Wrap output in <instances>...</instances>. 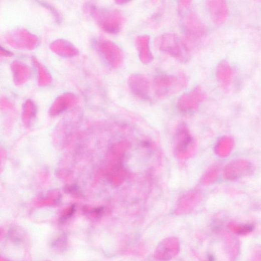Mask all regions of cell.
<instances>
[{
  "mask_svg": "<svg viewBox=\"0 0 261 261\" xmlns=\"http://www.w3.org/2000/svg\"><path fill=\"white\" fill-rule=\"evenodd\" d=\"M159 50L168 54L179 62L185 63L190 59V47L185 40L174 34H166L159 37L155 41Z\"/></svg>",
  "mask_w": 261,
  "mask_h": 261,
  "instance_id": "1",
  "label": "cell"
},
{
  "mask_svg": "<svg viewBox=\"0 0 261 261\" xmlns=\"http://www.w3.org/2000/svg\"><path fill=\"white\" fill-rule=\"evenodd\" d=\"M188 78L183 73L176 75H161L154 81V91L159 97H165L176 94L185 88Z\"/></svg>",
  "mask_w": 261,
  "mask_h": 261,
  "instance_id": "2",
  "label": "cell"
},
{
  "mask_svg": "<svg viewBox=\"0 0 261 261\" xmlns=\"http://www.w3.org/2000/svg\"><path fill=\"white\" fill-rule=\"evenodd\" d=\"M187 9H179V11H185L180 13L183 18V27L185 34V41L189 43H195L201 40L206 34V27L200 17L193 11H188ZM190 46V45H189Z\"/></svg>",
  "mask_w": 261,
  "mask_h": 261,
  "instance_id": "3",
  "label": "cell"
},
{
  "mask_svg": "<svg viewBox=\"0 0 261 261\" xmlns=\"http://www.w3.org/2000/svg\"><path fill=\"white\" fill-rule=\"evenodd\" d=\"M252 166L248 161L239 159L227 164L224 170V177L228 180H235L248 175Z\"/></svg>",
  "mask_w": 261,
  "mask_h": 261,
  "instance_id": "4",
  "label": "cell"
},
{
  "mask_svg": "<svg viewBox=\"0 0 261 261\" xmlns=\"http://www.w3.org/2000/svg\"><path fill=\"white\" fill-rule=\"evenodd\" d=\"M206 96V93L202 87H195L190 91L182 95L179 100V107L184 111L197 108L205 100Z\"/></svg>",
  "mask_w": 261,
  "mask_h": 261,
  "instance_id": "5",
  "label": "cell"
},
{
  "mask_svg": "<svg viewBox=\"0 0 261 261\" xmlns=\"http://www.w3.org/2000/svg\"><path fill=\"white\" fill-rule=\"evenodd\" d=\"M130 91L142 99H148L151 83L147 77L142 74H134L129 76L128 81Z\"/></svg>",
  "mask_w": 261,
  "mask_h": 261,
  "instance_id": "6",
  "label": "cell"
},
{
  "mask_svg": "<svg viewBox=\"0 0 261 261\" xmlns=\"http://www.w3.org/2000/svg\"><path fill=\"white\" fill-rule=\"evenodd\" d=\"M207 6L214 23L218 26L223 24L228 16V6L223 0H212L207 3Z\"/></svg>",
  "mask_w": 261,
  "mask_h": 261,
  "instance_id": "7",
  "label": "cell"
},
{
  "mask_svg": "<svg viewBox=\"0 0 261 261\" xmlns=\"http://www.w3.org/2000/svg\"><path fill=\"white\" fill-rule=\"evenodd\" d=\"M179 244L175 238H169L161 242L157 248L156 257L161 260H168L178 253Z\"/></svg>",
  "mask_w": 261,
  "mask_h": 261,
  "instance_id": "8",
  "label": "cell"
},
{
  "mask_svg": "<svg viewBox=\"0 0 261 261\" xmlns=\"http://www.w3.org/2000/svg\"><path fill=\"white\" fill-rule=\"evenodd\" d=\"M140 58L145 64H148L153 60V56L150 49V39L148 36H139L136 40Z\"/></svg>",
  "mask_w": 261,
  "mask_h": 261,
  "instance_id": "9",
  "label": "cell"
},
{
  "mask_svg": "<svg viewBox=\"0 0 261 261\" xmlns=\"http://www.w3.org/2000/svg\"><path fill=\"white\" fill-rule=\"evenodd\" d=\"M216 76L217 81L224 88L231 84L233 77V70L227 61H221L216 68Z\"/></svg>",
  "mask_w": 261,
  "mask_h": 261,
  "instance_id": "10",
  "label": "cell"
},
{
  "mask_svg": "<svg viewBox=\"0 0 261 261\" xmlns=\"http://www.w3.org/2000/svg\"><path fill=\"white\" fill-rule=\"evenodd\" d=\"M105 49L107 57L113 66H119L123 60V54L121 50L111 43L106 44Z\"/></svg>",
  "mask_w": 261,
  "mask_h": 261,
  "instance_id": "11",
  "label": "cell"
},
{
  "mask_svg": "<svg viewBox=\"0 0 261 261\" xmlns=\"http://www.w3.org/2000/svg\"><path fill=\"white\" fill-rule=\"evenodd\" d=\"M234 146L233 139L229 137H225L219 142L217 148V153L222 157H226L229 155L233 150Z\"/></svg>",
  "mask_w": 261,
  "mask_h": 261,
  "instance_id": "12",
  "label": "cell"
},
{
  "mask_svg": "<svg viewBox=\"0 0 261 261\" xmlns=\"http://www.w3.org/2000/svg\"><path fill=\"white\" fill-rule=\"evenodd\" d=\"M68 240L65 236H61L55 240L52 243V247L57 251H62L67 248Z\"/></svg>",
  "mask_w": 261,
  "mask_h": 261,
  "instance_id": "13",
  "label": "cell"
},
{
  "mask_svg": "<svg viewBox=\"0 0 261 261\" xmlns=\"http://www.w3.org/2000/svg\"><path fill=\"white\" fill-rule=\"evenodd\" d=\"M75 211V207L74 206H72L67 211H65L61 216L60 221L63 222L66 221L73 216Z\"/></svg>",
  "mask_w": 261,
  "mask_h": 261,
  "instance_id": "14",
  "label": "cell"
},
{
  "mask_svg": "<svg viewBox=\"0 0 261 261\" xmlns=\"http://www.w3.org/2000/svg\"><path fill=\"white\" fill-rule=\"evenodd\" d=\"M84 211L86 213L90 214L91 215L97 217L102 215V214L103 212L104 209L103 208H97L93 209L85 208Z\"/></svg>",
  "mask_w": 261,
  "mask_h": 261,
  "instance_id": "15",
  "label": "cell"
},
{
  "mask_svg": "<svg viewBox=\"0 0 261 261\" xmlns=\"http://www.w3.org/2000/svg\"><path fill=\"white\" fill-rule=\"evenodd\" d=\"M1 261H8V260H6L5 258H2Z\"/></svg>",
  "mask_w": 261,
  "mask_h": 261,
  "instance_id": "16",
  "label": "cell"
}]
</instances>
